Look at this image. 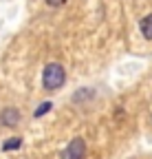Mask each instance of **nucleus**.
Wrapping results in <instances>:
<instances>
[{"instance_id": "obj_1", "label": "nucleus", "mask_w": 152, "mask_h": 159, "mask_svg": "<svg viewBox=\"0 0 152 159\" xmlns=\"http://www.w3.org/2000/svg\"><path fill=\"white\" fill-rule=\"evenodd\" d=\"M66 82V71L60 62H49L42 71V86L44 91H60Z\"/></svg>"}, {"instance_id": "obj_2", "label": "nucleus", "mask_w": 152, "mask_h": 159, "mask_svg": "<svg viewBox=\"0 0 152 159\" xmlns=\"http://www.w3.org/2000/svg\"><path fill=\"white\" fill-rule=\"evenodd\" d=\"M86 157V142L82 137H75L68 142V146L62 150L60 159H84Z\"/></svg>"}, {"instance_id": "obj_3", "label": "nucleus", "mask_w": 152, "mask_h": 159, "mask_svg": "<svg viewBox=\"0 0 152 159\" xmlns=\"http://www.w3.org/2000/svg\"><path fill=\"white\" fill-rule=\"evenodd\" d=\"M20 119H22L20 111H18V108H13V106L2 108V113H0V124H2V126H7V128H15L18 124H20Z\"/></svg>"}, {"instance_id": "obj_4", "label": "nucleus", "mask_w": 152, "mask_h": 159, "mask_svg": "<svg viewBox=\"0 0 152 159\" xmlns=\"http://www.w3.org/2000/svg\"><path fill=\"white\" fill-rule=\"evenodd\" d=\"M139 29H141V33H143V38H145V40H152V13H148V16H143V18H141Z\"/></svg>"}, {"instance_id": "obj_5", "label": "nucleus", "mask_w": 152, "mask_h": 159, "mask_svg": "<svg viewBox=\"0 0 152 159\" xmlns=\"http://www.w3.org/2000/svg\"><path fill=\"white\" fill-rule=\"evenodd\" d=\"M20 146H22V139L20 137H11V139H7V142L2 144V150L9 152V150H18Z\"/></svg>"}, {"instance_id": "obj_6", "label": "nucleus", "mask_w": 152, "mask_h": 159, "mask_svg": "<svg viewBox=\"0 0 152 159\" xmlns=\"http://www.w3.org/2000/svg\"><path fill=\"white\" fill-rule=\"evenodd\" d=\"M51 108H53V104H51V102H42L40 106H37V108H35V113H33V117H42V115H46V113H49Z\"/></svg>"}, {"instance_id": "obj_7", "label": "nucleus", "mask_w": 152, "mask_h": 159, "mask_svg": "<svg viewBox=\"0 0 152 159\" xmlns=\"http://www.w3.org/2000/svg\"><path fill=\"white\" fill-rule=\"evenodd\" d=\"M44 2H46L49 7H62V5L66 2V0H44Z\"/></svg>"}]
</instances>
